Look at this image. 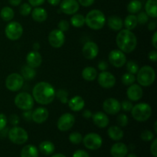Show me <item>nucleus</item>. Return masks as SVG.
I'll list each match as a JSON object with an SVG mask.
<instances>
[{"label":"nucleus","mask_w":157,"mask_h":157,"mask_svg":"<svg viewBox=\"0 0 157 157\" xmlns=\"http://www.w3.org/2000/svg\"><path fill=\"white\" fill-rule=\"evenodd\" d=\"M55 90L53 86L45 81L37 83L32 90L34 101L42 105H48L55 98Z\"/></svg>","instance_id":"f257e3e1"},{"label":"nucleus","mask_w":157,"mask_h":157,"mask_svg":"<svg viewBox=\"0 0 157 157\" xmlns=\"http://www.w3.org/2000/svg\"><path fill=\"white\" fill-rule=\"evenodd\" d=\"M116 43L119 50L124 53H131L137 45V38L134 33L127 29L119 31L116 38Z\"/></svg>","instance_id":"f03ea898"},{"label":"nucleus","mask_w":157,"mask_h":157,"mask_svg":"<svg viewBox=\"0 0 157 157\" xmlns=\"http://www.w3.org/2000/svg\"><path fill=\"white\" fill-rule=\"evenodd\" d=\"M106 17L104 12L99 9L90 11L85 16V24L93 30H100L106 23Z\"/></svg>","instance_id":"7ed1b4c3"},{"label":"nucleus","mask_w":157,"mask_h":157,"mask_svg":"<svg viewBox=\"0 0 157 157\" xmlns=\"http://www.w3.org/2000/svg\"><path fill=\"white\" fill-rule=\"evenodd\" d=\"M156 79V72L155 70L149 65L143 66L139 68L136 73V80L139 84L143 87H149L152 85Z\"/></svg>","instance_id":"20e7f679"},{"label":"nucleus","mask_w":157,"mask_h":157,"mask_svg":"<svg viewBox=\"0 0 157 157\" xmlns=\"http://www.w3.org/2000/svg\"><path fill=\"white\" fill-rule=\"evenodd\" d=\"M130 112L135 121L138 122H145L150 118L153 110L150 105L147 103H140L133 106Z\"/></svg>","instance_id":"39448f33"},{"label":"nucleus","mask_w":157,"mask_h":157,"mask_svg":"<svg viewBox=\"0 0 157 157\" xmlns=\"http://www.w3.org/2000/svg\"><path fill=\"white\" fill-rule=\"evenodd\" d=\"M8 136L11 142L17 145H22L29 140V134L27 131L18 126H14L9 130Z\"/></svg>","instance_id":"423d86ee"},{"label":"nucleus","mask_w":157,"mask_h":157,"mask_svg":"<svg viewBox=\"0 0 157 157\" xmlns=\"http://www.w3.org/2000/svg\"><path fill=\"white\" fill-rule=\"evenodd\" d=\"M15 106L21 110H32L34 107L33 97L27 92H21L15 96L14 100Z\"/></svg>","instance_id":"0eeeda50"},{"label":"nucleus","mask_w":157,"mask_h":157,"mask_svg":"<svg viewBox=\"0 0 157 157\" xmlns=\"http://www.w3.org/2000/svg\"><path fill=\"white\" fill-rule=\"evenodd\" d=\"M6 36L11 41L19 39L23 35V27L18 21H11L5 29Z\"/></svg>","instance_id":"6e6552de"},{"label":"nucleus","mask_w":157,"mask_h":157,"mask_svg":"<svg viewBox=\"0 0 157 157\" xmlns=\"http://www.w3.org/2000/svg\"><path fill=\"white\" fill-rule=\"evenodd\" d=\"M23 84H24V78L20 74H10L6 79V87L10 91H18L23 87Z\"/></svg>","instance_id":"1a4fd4ad"},{"label":"nucleus","mask_w":157,"mask_h":157,"mask_svg":"<svg viewBox=\"0 0 157 157\" xmlns=\"http://www.w3.org/2000/svg\"><path fill=\"white\" fill-rule=\"evenodd\" d=\"M82 142L84 147L90 150H97L102 146L103 140L99 134L95 133H90L85 135Z\"/></svg>","instance_id":"9d476101"},{"label":"nucleus","mask_w":157,"mask_h":157,"mask_svg":"<svg viewBox=\"0 0 157 157\" xmlns=\"http://www.w3.org/2000/svg\"><path fill=\"white\" fill-rule=\"evenodd\" d=\"M75 123V117L70 113H63L58 120L57 127L62 132L67 131L73 127Z\"/></svg>","instance_id":"9b49d317"},{"label":"nucleus","mask_w":157,"mask_h":157,"mask_svg":"<svg viewBox=\"0 0 157 157\" xmlns=\"http://www.w3.org/2000/svg\"><path fill=\"white\" fill-rule=\"evenodd\" d=\"M108 60L110 61V64L115 67H122L124 66L127 62V57H126L125 54L121 50H112L111 52L109 53L108 55Z\"/></svg>","instance_id":"f8f14e48"},{"label":"nucleus","mask_w":157,"mask_h":157,"mask_svg":"<svg viewBox=\"0 0 157 157\" xmlns=\"http://www.w3.org/2000/svg\"><path fill=\"white\" fill-rule=\"evenodd\" d=\"M65 41V36L64 32L59 29L52 30L48 35V42L52 47L55 48H60L62 47Z\"/></svg>","instance_id":"ddd939ff"},{"label":"nucleus","mask_w":157,"mask_h":157,"mask_svg":"<svg viewBox=\"0 0 157 157\" xmlns=\"http://www.w3.org/2000/svg\"><path fill=\"white\" fill-rule=\"evenodd\" d=\"M98 81L100 86L102 87L103 88L109 89L114 87L115 84H116V78L112 73L104 71L99 74Z\"/></svg>","instance_id":"4468645a"},{"label":"nucleus","mask_w":157,"mask_h":157,"mask_svg":"<svg viewBox=\"0 0 157 157\" xmlns=\"http://www.w3.org/2000/svg\"><path fill=\"white\" fill-rule=\"evenodd\" d=\"M103 109L107 114H117L121 110V103L115 98H107L103 103Z\"/></svg>","instance_id":"2eb2a0df"},{"label":"nucleus","mask_w":157,"mask_h":157,"mask_svg":"<svg viewBox=\"0 0 157 157\" xmlns=\"http://www.w3.org/2000/svg\"><path fill=\"white\" fill-rule=\"evenodd\" d=\"M80 5L78 0H62L60 2V10L66 15H74L78 12Z\"/></svg>","instance_id":"dca6fc26"},{"label":"nucleus","mask_w":157,"mask_h":157,"mask_svg":"<svg viewBox=\"0 0 157 157\" xmlns=\"http://www.w3.org/2000/svg\"><path fill=\"white\" fill-rule=\"evenodd\" d=\"M99 53L98 45L94 41H87L82 48V54L86 59L93 60Z\"/></svg>","instance_id":"f3484780"},{"label":"nucleus","mask_w":157,"mask_h":157,"mask_svg":"<svg viewBox=\"0 0 157 157\" xmlns=\"http://www.w3.org/2000/svg\"><path fill=\"white\" fill-rule=\"evenodd\" d=\"M143 94L144 91L140 84H131L127 90V98L130 101H138L142 98Z\"/></svg>","instance_id":"a211bd4d"},{"label":"nucleus","mask_w":157,"mask_h":157,"mask_svg":"<svg viewBox=\"0 0 157 157\" xmlns=\"http://www.w3.org/2000/svg\"><path fill=\"white\" fill-rule=\"evenodd\" d=\"M49 112L44 107H38L32 113V121L36 124H43L48 120Z\"/></svg>","instance_id":"6ab92c4d"},{"label":"nucleus","mask_w":157,"mask_h":157,"mask_svg":"<svg viewBox=\"0 0 157 157\" xmlns=\"http://www.w3.org/2000/svg\"><path fill=\"white\" fill-rule=\"evenodd\" d=\"M26 63L27 65L36 68L41 66L42 63V57L38 51H32L30 52L26 56Z\"/></svg>","instance_id":"aec40b11"},{"label":"nucleus","mask_w":157,"mask_h":157,"mask_svg":"<svg viewBox=\"0 0 157 157\" xmlns=\"http://www.w3.org/2000/svg\"><path fill=\"white\" fill-rule=\"evenodd\" d=\"M91 117L94 125H96L99 128H105L110 123L108 116L107 115V113H104V112H97V113L92 114Z\"/></svg>","instance_id":"412c9836"},{"label":"nucleus","mask_w":157,"mask_h":157,"mask_svg":"<svg viewBox=\"0 0 157 157\" xmlns=\"http://www.w3.org/2000/svg\"><path fill=\"white\" fill-rule=\"evenodd\" d=\"M128 153V147L124 143H116L110 149V154L113 157H126Z\"/></svg>","instance_id":"4be33fe9"},{"label":"nucleus","mask_w":157,"mask_h":157,"mask_svg":"<svg viewBox=\"0 0 157 157\" xmlns=\"http://www.w3.org/2000/svg\"><path fill=\"white\" fill-rule=\"evenodd\" d=\"M68 107L72 111H81L85 105V101L81 96H75L67 102Z\"/></svg>","instance_id":"5701e85b"},{"label":"nucleus","mask_w":157,"mask_h":157,"mask_svg":"<svg viewBox=\"0 0 157 157\" xmlns=\"http://www.w3.org/2000/svg\"><path fill=\"white\" fill-rule=\"evenodd\" d=\"M32 18L36 22H43L45 21L48 18V13L47 11L40 6L35 7L33 10H32Z\"/></svg>","instance_id":"b1692460"},{"label":"nucleus","mask_w":157,"mask_h":157,"mask_svg":"<svg viewBox=\"0 0 157 157\" xmlns=\"http://www.w3.org/2000/svg\"><path fill=\"white\" fill-rule=\"evenodd\" d=\"M107 25L111 30L118 32L122 29L124 26V21L117 15H112L107 20Z\"/></svg>","instance_id":"393cba45"},{"label":"nucleus","mask_w":157,"mask_h":157,"mask_svg":"<svg viewBox=\"0 0 157 157\" xmlns=\"http://www.w3.org/2000/svg\"><path fill=\"white\" fill-rule=\"evenodd\" d=\"M107 134L109 137L114 141H119L124 137V131L118 126H112L107 130Z\"/></svg>","instance_id":"a878e982"},{"label":"nucleus","mask_w":157,"mask_h":157,"mask_svg":"<svg viewBox=\"0 0 157 157\" xmlns=\"http://www.w3.org/2000/svg\"><path fill=\"white\" fill-rule=\"evenodd\" d=\"M145 11L149 17L156 18L157 17V0H147L145 5Z\"/></svg>","instance_id":"bb28decb"},{"label":"nucleus","mask_w":157,"mask_h":157,"mask_svg":"<svg viewBox=\"0 0 157 157\" xmlns=\"http://www.w3.org/2000/svg\"><path fill=\"white\" fill-rule=\"evenodd\" d=\"M81 75L85 81H93L98 77V71L94 67L89 66V67H86L83 69Z\"/></svg>","instance_id":"cd10ccee"},{"label":"nucleus","mask_w":157,"mask_h":157,"mask_svg":"<svg viewBox=\"0 0 157 157\" xmlns=\"http://www.w3.org/2000/svg\"><path fill=\"white\" fill-rule=\"evenodd\" d=\"M55 144L52 142L48 140L43 141L39 145V150L42 154L45 155V156H49L52 155V153L55 152Z\"/></svg>","instance_id":"c85d7f7f"},{"label":"nucleus","mask_w":157,"mask_h":157,"mask_svg":"<svg viewBox=\"0 0 157 157\" xmlns=\"http://www.w3.org/2000/svg\"><path fill=\"white\" fill-rule=\"evenodd\" d=\"M21 157H38V150L32 144L26 145L21 149Z\"/></svg>","instance_id":"c756f323"},{"label":"nucleus","mask_w":157,"mask_h":157,"mask_svg":"<svg viewBox=\"0 0 157 157\" xmlns=\"http://www.w3.org/2000/svg\"><path fill=\"white\" fill-rule=\"evenodd\" d=\"M137 18L133 14H130V15H127L124 21V25L125 26L126 29H127V30H133L137 26Z\"/></svg>","instance_id":"7c9ffc66"},{"label":"nucleus","mask_w":157,"mask_h":157,"mask_svg":"<svg viewBox=\"0 0 157 157\" xmlns=\"http://www.w3.org/2000/svg\"><path fill=\"white\" fill-rule=\"evenodd\" d=\"M0 16L3 21H9L13 19L14 16H15V12L12 8H10L9 6H6L2 9L1 12H0Z\"/></svg>","instance_id":"2f4dec72"},{"label":"nucleus","mask_w":157,"mask_h":157,"mask_svg":"<svg viewBox=\"0 0 157 157\" xmlns=\"http://www.w3.org/2000/svg\"><path fill=\"white\" fill-rule=\"evenodd\" d=\"M127 11L130 14H136L140 12L142 9V3L140 0H131L127 5Z\"/></svg>","instance_id":"473e14b6"},{"label":"nucleus","mask_w":157,"mask_h":157,"mask_svg":"<svg viewBox=\"0 0 157 157\" xmlns=\"http://www.w3.org/2000/svg\"><path fill=\"white\" fill-rule=\"evenodd\" d=\"M21 76L24 78V80H32L35 76L36 75V72H35V68L30 67L29 65L23 66L21 70Z\"/></svg>","instance_id":"72a5a7b5"},{"label":"nucleus","mask_w":157,"mask_h":157,"mask_svg":"<svg viewBox=\"0 0 157 157\" xmlns=\"http://www.w3.org/2000/svg\"><path fill=\"white\" fill-rule=\"evenodd\" d=\"M71 24L75 28H81L85 24V17L81 14H74L71 18Z\"/></svg>","instance_id":"f704fd0d"},{"label":"nucleus","mask_w":157,"mask_h":157,"mask_svg":"<svg viewBox=\"0 0 157 157\" xmlns=\"http://www.w3.org/2000/svg\"><path fill=\"white\" fill-rule=\"evenodd\" d=\"M121 81H122V83L124 85L130 86L131 84H134V82L136 81V77L133 74L127 72V73L123 75L122 78H121Z\"/></svg>","instance_id":"c9c22d12"},{"label":"nucleus","mask_w":157,"mask_h":157,"mask_svg":"<svg viewBox=\"0 0 157 157\" xmlns=\"http://www.w3.org/2000/svg\"><path fill=\"white\" fill-rule=\"evenodd\" d=\"M68 139L71 144L78 145V144H80L82 142L83 136L81 133H78V132H73V133H71L69 135Z\"/></svg>","instance_id":"e433bc0d"},{"label":"nucleus","mask_w":157,"mask_h":157,"mask_svg":"<svg viewBox=\"0 0 157 157\" xmlns=\"http://www.w3.org/2000/svg\"><path fill=\"white\" fill-rule=\"evenodd\" d=\"M55 97H57V98L62 104H67L68 102V93L67 90H59L57 93H55Z\"/></svg>","instance_id":"4c0bfd02"},{"label":"nucleus","mask_w":157,"mask_h":157,"mask_svg":"<svg viewBox=\"0 0 157 157\" xmlns=\"http://www.w3.org/2000/svg\"><path fill=\"white\" fill-rule=\"evenodd\" d=\"M32 6L29 3H23L19 7V13L22 16H28L32 12Z\"/></svg>","instance_id":"58836bf2"},{"label":"nucleus","mask_w":157,"mask_h":157,"mask_svg":"<svg viewBox=\"0 0 157 157\" xmlns=\"http://www.w3.org/2000/svg\"><path fill=\"white\" fill-rule=\"evenodd\" d=\"M127 64V70L129 73L136 75L139 70V65L133 61H129L126 62Z\"/></svg>","instance_id":"ea45409f"},{"label":"nucleus","mask_w":157,"mask_h":157,"mask_svg":"<svg viewBox=\"0 0 157 157\" xmlns=\"http://www.w3.org/2000/svg\"><path fill=\"white\" fill-rule=\"evenodd\" d=\"M117 122L119 127H127L129 122L128 117H127L126 114H124V113H121V114L118 115L117 117Z\"/></svg>","instance_id":"a19ab883"},{"label":"nucleus","mask_w":157,"mask_h":157,"mask_svg":"<svg viewBox=\"0 0 157 157\" xmlns=\"http://www.w3.org/2000/svg\"><path fill=\"white\" fill-rule=\"evenodd\" d=\"M140 137L142 139V140L146 141V142H150V141H152L154 139V133L152 131H150V130H144L141 133Z\"/></svg>","instance_id":"79ce46f5"},{"label":"nucleus","mask_w":157,"mask_h":157,"mask_svg":"<svg viewBox=\"0 0 157 157\" xmlns=\"http://www.w3.org/2000/svg\"><path fill=\"white\" fill-rule=\"evenodd\" d=\"M138 15L136 16L137 18V21L140 25H145L149 21V16L145 12H138Z\"/></svg>","instance_id":"37998d69"},{"label":"nucleus","mask_w":157,"mask_h":157,"mask_svg":"<svg viewBox=\"0 0 157 157\" xmlns=\"http://www.w3.org/2000/svg\"><path fill=\"white\" fill-rule=\"evenodd\" d=\"M58 29L61 32H67L68 29H70V23L67 21V20H61L58 22Z\"/></svg>","instance_id":"c03bdc74"},{"label":"nucleus","mask_w":157,"mask_h":157,"mask_svg":"<svg viewBox=\"0 0 157 157\" xmlns=\"http://www.w3.org/2000/svg\"><path fill=\"white\" fill-rule=\"evenodd\" d=\"M121 109L125 112H130L133 108V105L130 101H124L121 104Z\"/></svg>","instance_id":"a18cd8bd"},{"label":"nucleus","mask_w":157,"mask_h":157,"mask_svg":"<svg viewBox=\"0 0 157 157\" xmlns=\"http://www.w3.org/2000/svg\"><path fill=\"white\" fill-rule=\"evenodd\" d=\"M8 119L4 113H0V131L6 128L7 125Z\"/></svg>","instance_id":"49530a36"},{"label":"nucleus","mask_w":157,"mask_h":157,"mask_svg":"<svg viewBox=\"0 0 157 157\" xmlns=\"http://www.w3.org/2000/svg\"><path fill=\"white\" fill-rule=\"evenodd\" d=\"M9 121L10 122V124L13 126H17L18 124H19V117L17 114H12L9 116Z\"/></svg>","instance_id":"de8ad7c7"},{"label":"nucleus","mask_w":157,"mask_h":157,"mask_svg":"<svg viewBox=\"0 0 157 157\" xmlns=\"http://www.w3.org/2000/svg\"><path fill=\"white\" fill-rule=\"evenodd\" d=\"M150 152L154 157H157V139L154 138L153 140L151 146H150Z\"/></svg>","instance_id":"09e8293b"},{"label":"nucleus","mask_w":157,"mask_h":157,"mask_svg":"<svg viewBox=\"0 0 157 157\" xmlns=\"http://www.w3.org/2000/svg\"><path fill=\"white\" fill-rule=\"evenodd\" d=\"M72 157H90L88 153L86 152L85 150H78L73 153Z\"/></svg>","instance_id":"8fccbe9b"},{"label":"nucleus","mask_w":157,"mask_h":157,"mask_svg":"<svg viewBox=\"0 0 157 157\" xmlns=\"http://www.w3.org/2000/svg\"><path fill=\"white\" fill-rule=\"evenodd\" d=\"M94 1L95 0H78L79 5L84 6V7H89V6H92Z\"/></svg>","instance_id":"3c124183"},{"label":"nucleus","mask_w":157,"mask_h":157,"mask_svg":"<svg viewBox=\"0 0 157 157\" xmlns=\"http://www.w3.org/2000/svg\"><path fill=\"white\" fill-rule=\"evenodd\" d=\"M45 0H29V3L33 7H38V6L43 5Z\"/></svg>","instance_id":"603ef678"},{"label":"nucleus","mask_w":157,"mask_h":157,"mask_svg":"<svg viewBox=\"0 0 157 157\" xmlns=\"http://www.w3.org/2000/svg\"><path fill=\"white\" fill-rule=\"evenodd\" d=\"M149 59L153 62H156L157 61V52L156 51H151L148 55Z\"/></svg>","instance_id":"864d4df0"},{"label":"nucleus","mask_w":157,"mask_h":157,"mask_svg":"<svg viewBox=\"0 0 157 157\" xmlns=\"http://www.w3.org/2000/svg\"><path fill=\"white\" fill-rule=\"evenodd\" d=\"M32 111L31 110H25V112L23 113V117L26 121H32Z\"/></svg>","instance_id":"5fc2aeb1"},{"label":"nucleus","mask_w":157,"mask_h":157,"mask_svg":"<svg viewBox=\"0 0 157 157\" xmlns=\"http://www.w3.org/2000/svg\"><path fill=\"white\" fill-rule=\"evenodd\" d=\"M108 67V65H107V62L105 61H100L99 64H98V68L101 71H106Z\"/></svg>","instance_id":"6e6d98bb"},{"label":"nucleus","mask_w":157,"mask_h":157,"mask_svg":"<svg viewBox=\"0 0 157 157\" xmlns=\"http://www.w3.org/2000/svg\"><path fill=\"white\" fill-rule=\"evenodd\" d=\"M152 44L154 48H157V32H155L152 37Z\"/></svg>","instance_id":"4d7b16f0"},{"label":"nucleus","mask_w":157,"mask_h":157,"mask_svg":"<svg viewBox=\"0 0 157 157\" xmlns=\"http://www.w3.org/2000/svg\"><path fill=\"white\" fill-rule=\"evenodd\" d=\"M156 28V22L155 21H151L148 24V29L150 31H154Z\"/></svg>","instance_id":"13d9d810"},{"label":"nucleus","mask_w":157,"mask_h":157,"mask_svg":"<svg viewBox=\"0 0 157 157\" xmlns=\"http://www.w3.org/2000/svg\"><path fill=\"white\" fill-rule=\"evenodd\" d=\"M92 114H93V113H92L91 111H90L89 110H84V112H83V113H82L83 117H84V118H86V119H89V118L91 117Z\"/></svg>","instance_id":"bf43d9fd"},{"label":"nucleus","mask_w":157,"mask_h":157,"mask_svg":"<svg viewBox=\"0 0 157 157\" xmlns=\"http://www.w3.org/2000/svg\"><path fill=\"white\" fill-rule=\"evenodd\" d=\"M8 2L12 6H18L21 3V0H8Z\"/></svg>","instance_id":"052dcab7"},{"label":"nucleus","mask_w":157,"mask_h":157,"mask_svg":"<svg viewBox=\"0 0 157 157\" xmlns=\"http://www.w3.org/2000/svg\"><path fill=\"white\" fill-rule=\"evenodd\" d=\"M47 1L49 4L52 5V6H58V5H59L60 2H61V0H47Z\"/></svg>","instance_id":"680f3d73"},{"label":"nucleus","mask_w":157,"mask_h":157,"mask_svg":"<svg viewBox=\"0 0 157 157\" xmlns=\"http://www.w3.org/2000/svg\"><path fill=\"white\" fill-rule=\"evenodd\" d=\"M33 48H34V51H38L40 48L39 44H38V43H35V44H33Z\"/></svg>","instance_id":"e2e57ef3"},{"label":"nucleus","mask_w":157,"mask_h":157,"mask_svg":"<svg viewBox=\"0 0 157 157\" xmlns=\"http://www.w3.org/2000/svg\"><path fill=\"white\" fill-rule=\"evenodd\" d=\"M51 157H67L65 156V155L62 154V153H56V154L53 155V156H52Z\"/></svg>","instance_id":"0e129e2a"},{"label":"nucleus","mask_w":157,"mask_h":157,"mask_svg":"<svg viewBox=\"0 0 157 157\" xmlns=\"http://www.w3.org/2000/svg\"><path fill=\"white\" fill-rule=\"evenodd\" d=\"M127 157H137V156H136V155L134 154V153H130V154L127 155Z\"/></svg>","instance_id":"69168bd1"},{"label":"nucleus","mask_w":157,"mask_h":157,"mask_svg":"<svg viewBox=\"0 0 157 157\" xmlns=\"http://www.w3.org/2000/svg\"><path fill=\"white\" fill-rule=\"evenodd\" d=\"M156 124H157V122L156 121L155 122V124H154V130H155V133H157V127H156Z\"/></svg>","instance_id":"338daca9"}]
</instances>
